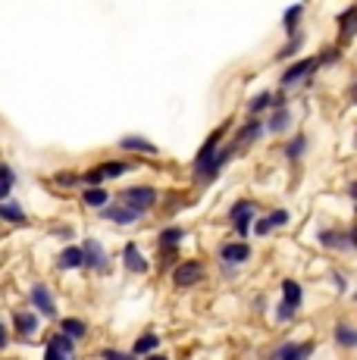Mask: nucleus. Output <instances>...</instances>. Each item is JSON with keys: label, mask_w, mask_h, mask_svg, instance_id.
Masks as SVG:
<instances>
[{"label": "nucleus", "mask_w": 357, "mask_h": 360, "mask_svg": "<svg viewBox=\"0 0 357 360\" xmlns=\"http://www.w3.org/2000/svg\"><path fill=\"white\" fill-rule=\"evenodd\" d=\"M26 301H28L26 304L28 310H35L41 319H60V301H57L54 288H50L48 282H32Z\"/></svg>", "instance_id": "obj_6"}, {"label": "nucleus", "mask_w": 357, "mask_h": 360, "mask_svg": "<svg viewBox=\"0 0 357 360\" xmlns=\"http://www.w3.org/2000/svg\"><path fill=\"white\" fill-rule=\"evenodd\" d=\"M317 245L323 248V251H336V254L351 257V254H354V229H351V226H320Z\"/></svg>", "instance_id": "obj_8"}, {"label": "nucleus", "mask_w": 357, "mask_h": 360, "mask_svg": "<svg viewBox=\"0 0 357 360\" xmlns=\"http://www.w3.org/2000/svg\"><path fill=\"white\" fill-rule=\"evenodd\" d=\"M119 263H122V270H126L128 276H148L151 272V260L144 257V251H142L138 241H126V245H122Z\"/></svg>", "instance_id": "obj_14"}, {"label": "nucleus", "mask_w": 357, "mask_h": 360, "mask_svg": "<svg viewBox=\"0 0 357 360\" xmlns=\"http://www.w3.org/2000/svg\"><path fill=\"white\" fill-rule=\"evenodd\" d=\"M81 272H97V276H110V254H107V245L101 238L88 235L81 238Z\"/></svg>", "instance_id": "obj_7"}, {"label": "nucleus", "mask_w": 357, "mask_h": 360, "mask_svg": "<svg viewBox=\"0 0 357 360\" xmlns=\"http://www.w3.org/2000/svg\"><path fill=\"white\" fill-rule=\"evenodd\" d=\"M160 194L163 191L157 188V185H148V182H138V185H126V188H119V194L113 197L116 204L128 207V210L142 213L144 219H148L151 210H157V204H160Z\"/></svg>", "instance_id": "obj_1"}, {"label": "nucleus", "mask_w": 357, "mask_h": 360, "mask_svg": "<svg viewBox=\"0 0 357 360\" xmlns=\"http://www.w3.org/2000/svg\"><path fill=\"white\" fill-rule=\"evenodd\" d=\"M50 185L60 188V191L81 188V170H57V172H50Z\"/></svg>", "instance_id": "obj_30"}, {"label": "nucleus", "mask_w": 357, "mask_h": 360, "mask_svg": "<svg viewBox=\"0 0 357 360\" xmlns=\"http://www.w3.org/2000/svg\"><path fill=\"white\" fill-rule=\"evenodd\" d=\"M338 22V48H348L351 41H354V34H357V3H351V7H345L342 13L336 16Z\"/></svg>", "instance_id": "obj_23"}, {"label": "nucleus", "mask_w": 357, "mask_h": 360, "mask_svg": "<svg viewBox=\"0 0 357 360\" xmlns=\"http://www.w3.org/2000/svg\"><path fill=\"white\" fill-rule=\"evenodd\" d=\"M116 148L132 154V157H160V148L144 135H122L119 141H116Z\"/></svg>", "instance_id": "obj_21"}, {"label": "nucleus", "mask_w": 357, "mask_h": 360, "mask_svg": "<svg viewBox=\"0 0 357 360\" xmlns=\"http://www.w3.org/2000/svg\"><path fill=\"white\" fill-rule=\"evenodd\" d=\"M185 238H189V229H185V226L169 223V226H163V229H157L154 245H157V251H179Z\"/></svg>", "instance_id": "obj_18"}, {"label": "nucleus", "mask_w": 357, "mask_h": 360, "mask_svg": "<svg viewBox=\"0 0 357 360\" xmlns=\"http://www.w3.org/2000/svg\"><path fill=\"white\" fill-rule=\"evenodd\" d=\"M179 260H182V257H179V251H157V266H160V270H166V272L173 270Z\"/></svg>", "instance_id": "obj_40"}, {"label": "nucleus", "mask_w": 357, "mask_h": 360, "mask_svg": "<svg viewBox=\"0 0 357 360\" xmlns=\"http://www.w3.org/2000/svg\"><path fill=\"white\" fill-rule=\"evenodd\" d=\"M273 319H276L279 326H289V323H295V319H298V310H291L289 304L276 301V304H273Z\"/></svg>", "instance_id": "obj_36"}, {"label": "nucleus", "mask_w": 357, "mask_h": 360, "mask_svg": "<svg viewBox=\"0 0 357 360\" xmlns=\"http://www.w3.org/2000/svg\"><path fill=\"white\" fill-rule=\"evenodd\" d=\"M0 235H3V226H0Z\"/></svg>", "instance_id": "obj_48"}, {"label": "nucleus", "mask_w": 357, "mask_h": 360, "mask_svg": "<svg viewBox=\"0 0 357 360\" xmlns=\"http://www.w3.org/2000/svg\"><path fill=\"white\" fill-rule=\"evenodd\" d=\"M97 213H101V219H104V223H113V226H119V229H128V226L144 223V217H142V213L128 210V207L116 204V201H110V204L104 207V210H97Z\"/></svg>", "instance_id": "obj_17"}, {"label": "nucleus", "mask_w": 357, "mask_h": 360, "mask_svg": "<svg viewBox=\"0 0 357 360\" xmlns=\"http://www.w3.org/2000/svg\"><path fill=\"white\" fill-rule=\"evenodd\" d=\"M291 126H295V110L291 107L270 110V113L263 116V132H267V135H285Z\"/></svg>", "instance_id": "obj_20"}, {"label": "nucleus", "mask_w": 357, "mask_h": 360, "mask_svg": "<svg viewBox=\"0 0 357 360\" xmlns=\"http://www.w3.org/2000/svg\"><path fill=\"white\" fill-rule=\"evenodd\" d=\"M304 44H307V32L301 28V32H295V34H289V38H285V44L276 50V57H273V60H276V63L298 60V57H301V50H304Z\"/></svg>", "instance_id": "obj_25"}, {"label": "nucleus", "mask_w": 357, "mask_h": 360, "mask_svg": "<svg viewBox=\"0 0 357 360\" xmlns=\"http://www.w3.org/2000/svg\"><path fill=\"white\" fill-rule=\"evenodd\" d=\"M160 348H163V335L154 332V329H144V332L132 341L128 354H132V357H138V360H144V357H151V354H157Z\"/></svg>", "instance_id": "obj_24"}, {"label": "nucleus", "mask_w": 357, "mask_h": 360, "mask_svg": "<svg viewBox=\"0 0 357 360\" xmlns=\"http://www.w3.org/2000/svg\"><path fill=\"white\" fill-rule=\"evenodd\" d=\"M135 170H138L135 160H104V163H97V166L81 172V188H107V182L122 179Z\"/></svg>", "instance_id": "obj_2"}, {"label": "nucleus", "mask_w": 357, "mask_h": 360, "mask_svg": "<svg viewBox=\"0 0 357 360\" xmlns=\"http://www.w3.org/2000/svg\"><path fill=\"white\" fill-rule=\"evenodd\" d=\"M57 332L79 345V341H85L88 335H91V323H88L85 317H60L57 319Z\"/></svg>", "instance_id": "obj_22"}, {"label": "nucleus", "mask_w": 357, "mask_h": 360, "mask_svg": "<svg viewBox=\"0 0 357 360\" xmlns=\"http://www.w3.org/2000/svg\"><path fill=\"white\" fill-rule=\"evenodd\" d=\"M332 345L338 348V351H354L357 348V326L354 319L342 317L332 323Z\"/></svg>", "instance_id": "obj_19"}, {"label": "nucleus", "mask_w": 357, "mask_h": 360, "mask_svg": "<svg viewBox=\"0 0 357 360\" xmlns=\"http://www.w3.org/2000/svg\"><path fill=\"white\" fill-rule=\"evenodd\" d=\"M41 329H44V319L35 310H28V307H16L13 317H10V332H16V339H22V341L38 339Z\"/></svg>", "instance_id": "obj_10"}, {"label": "nucleus", "mask_w": 357, "mask_h": 360, "mask_svg": "<svg viewBox=\"0 0 357 360\" xmlns=\"http://www.w3.org/2000/svg\"><path fill=\"white\" fill-rule=\"evenodd\" d=\"M50 235L60 238V241H73V238H75V229H73L69 223H57V226H50Z\"/></svg>", "instance_id": "obj_41"}, {"label": "nucleus", "mask_w": 357, "mask_h": 360, "mask_svg": "<svg viewBox=\"0 0 357 360\" xmlns=\"http://www.w3.org/2000/svg\"><path fill=\"white\" fill-rule=\"evenodd\" d=\"M320 72L317 66V57H298V60H291L289 66L282 69V75H279V91H285L289 94L291 88H298V85H304V88H310L313 85V75Z\"/></svg>", "instance_id": "obj_4"}, {"label": "nucleus", "mask_w": 357, "mask_h": 360, "mask_svg": "<svg viewBox=\"0 0 357 360\" xmlns=\"http://www.w3.org/2000/svg\"><path fill=\"white\" fill-rule=\"evenodd\" d=\"M267 307H270V298H267L263 292L251 298V310H254V313H267Z\"/></svg>", "instance_id": "obj_43"}, {"label": "nucleus", "mask_w": 357, "mask_h": 360, "mask_svg": "<svg viewBox=\"0 0 357 360\" xmlns=\"http://www.w3.org/2000/svg\"><path fill=\"white\" fill-rule=\"evenodd\" d=\"M304 13H307V7H304V3H291V7L282 13V32H285V38H289V34H295V32H301Z\"/></svg>", "instance_id": "obj_32"}, {"label": "nucleus", "mask_w": 357, "mask_h": 360, "mask_svg": "<svg viewBox=\"0 0 357 360\" xmlns=\"http://www.w3.org/2000/svg\"><path fill=\"white\" fill-rule=\"evenodd\" d=\"M207 276H210V270H207V263H204L201 257H185L169 270V282H173L179 292H189V288L204 286Z\"/></svg>", "instance_id": "obj_5"}, {"label": "nucleus", "mask_w": 357, "mask_h": 360, "mask_svg": "<svg viewBox=\"0 0 357 360\" xmlns=\"http://www.w3.org/2000/svg\"><path fill=\"white\" fill-rule=\"evenodd\" d=\"M263 135H267V132H263V116H248L242 126H235L229 141H232V148H235V154H244V150L254 148Z\"/></svg>", "instance_id": "obj_11"}, {"label": "nucleus", "mask_w": 357, "mask_h": 360, "mask_svg": "<svg viewBox=\"0 0 357 360\" xmlns=\"http://www.w3.org/2000/svg\"><path fill=\"white\" fill-rule=\"evenodd\" d=\"M26 223H28V213L16 197L0 201V226H26Z\"/></svg>", "instance_id": "obj_27"}, {"label": "nucleus", "mask_w": 357, "mask_h": 360, "mask_svg": "<svg viewBox=\"0 0 357 360\" xmlns=\"http://www.w3.org/2000/svg\"><path fill=\"white\" fill-rule=\"evenodd\" d=\"M41 360H79V345L73 339H66V335L54 332L48 339V345H44Z\"/></svg>", "instance_id": "obj_15"}, {"label": "nucleus", "mask_w": 357, "mask_h": 360, "mask_svg": "<svg viewBox=\"0 0 357 360\" xmlns=\"http://www.w3.org/2000/svg\"><path fill=\"white\" fill-rule=\"evenodd\" d=\"M110 201H113V194L107 188H81V207H88V210H104Z\"/></svg>", "instance_id": "obj_31"}, {"label": "nucleus", "mask_w": 357, "mask_h": 360, "mask_svg": "<svg viewBox=\"0 0 357 360\" xmlns=\"http://www.w3.org/2000/svg\"><path fill=\"white\" fill-rule=\"evenodd\" d=\"M307 154H310V135L307 132H291V135L282 141V160L289 166H298Z\"/></svg>", "instance_id": "obj_16"}, {"label": "nucleus", "mask_w": 357, "mask_h": 360, "mask_svg": "<svg viewBox=\"0 0 357 360\" xmlns=\"http://www.w3.org/2000/svg\"><path fill=\"white\" fill-rule=\"evenodd\" d=\"M16 182H19V176H16L13 163H7V160H0V185H7V188H13Z\"/></svg>", "instance_id": "obj_39"}, {"label": "nucleus", "mask_w": 357, "mask_h": 360, "mask_svg": "<svg viewBox=\"0 0 357 360\" xmlns=\"http://www.w3.org/2000/svg\"><path fill=\"white\" fill-rule=\"evenodd\" d=\"M313 57H317L320 69H323V66H336V63L345 60V48H338V44H326V48H320V54H313Z\"/></svg>", "instance_id": "obj_33"}, {"label": "nucleus", "mask_w": 357, "mask_h": 360, "mask_svg": "<svg viewBox=\"0 0 357 360\" xmlns=\"http://www.w3.org/2000/svg\"><path fill=\"white\" fill-rule=\"evenodd\" d=\"M332 282H336L338 294L348 292V279H345V272H342V270H329V286H332Z\"/></svg>", "instance_id": "obj_42"}, {"label": "nucleus", "mask_w": 357, "mask_h": 360, "mask_svg": "<svg viewBox=\"0 0 357 360\" xmlns=\"http://www.w3.org/2000/svg\"><path fill=\"white\" fill-rule=\"evenodd\" d=\"M291 348H295V339H282V341H276V345H273L270 351H267V360H289Z\"/></svg>", "instance_id": "obj_37"}, {"label": "nucleus", "mask_w": 357, "mask_h": 360, "mask_svg": "<svg viewBox=\"0 0 357 360\" xmlns=\"http://www.w3.org/2000/svg\"><path fill=\"white\" fill-rule=\"evenodd\" d=\"M54 266H57V270H63V272L81 270V251H79V245H66L63 251H57Z\"/></svg>", "instance_id": "obj_28"}, {"label": "nucleus", "mask_w": 357, "mask_h": 360, "mask_svg": "<svg viewBox=\"0 0 357 360\" xmlns=\"http://www.w3.org/2000/svg\"><path fill=\"white\" fill-rule=\"evenodd\" d=\"M7 197H13V188H7V185H0V201H7Z\"/></svg>", "instance_id": "obj_46"}, {"label": "nucleus", "mask_w": 357, "mask_h": 360, "mask_svg": "<svg viewBox=\"0 0 357 360\" xmlns=\"http://www.w3.org/2000/svg\"><path fill=\"white\" fill-rule=\"evenodd\" d=\"M279 301H282V304H289L291 310H301L304 307V286L301 282H298V279H282V282H279Z\"/></svg>", "instance_id": "obj_26"}, {"label": "nucleus", "mask_w": 357, "mask_h": 360, "mask_svg": "<svg viewBox=\"0 0 357 360\" xmlns=\"http://www.w3.org/2000/svg\"><path fill=\"white\" fill-rule=\"evenodd\" d=\"M10 345V326H7V319L0 317V351Z\"/></svg>", "instance_id": "obj_45"}, {"label": "nucleus", "mask_w": 357, "mask_h": 360, "mask_svg": "<svg viewBox=\"0 0 357 360\" xmlns=\"http://www.w3.org/2000/svg\"><path fill=\"white\" fill-rule=\"evenodd\" d=\"M97 360H138V357H132V354H128V351H122V348L104 345L101 351H97Z\"/></svg>", "instance_id": "obj_38"}, {"label": "nucleus", "mask_w": 357, "mask_h": 360, "mask_svg": "<svg viewBox=\"0 0 357 360\" xmlns=\"http://www.w3.org/2000/svg\"><path fill=\"white\" fill-rule=\"evenodd\" d=\"M254 260V248L248 241H238V238H229V241H220L216 245V263H226V266H235L242 270L244 263Z\"/></svg>", "instance_id": "obj_9"}, {"label": "nucleus", "mask_w": 357, "mask_h": 360, "mask_svg": "<svg viewBox=\"0 0 357 360\" xmlns=\"http://www.w3.org/2000/svg\"><path fill=\"white\" fill-rule=\"evenodd\" d=\"M289 223H291V213L285 210V207H273V210H267L263 217L254 219L251 235H254V238H267V235H273L276 229H285Z\"/></svg>", "instance_id": "obj_13"}, {"label": "nucleus", "mask_w": 357, "mask_h": 360, "mask_svg": "<svg viewBox=\"0 0 357 360\" xmlns=\"http://www.w3.org/2000/svg\"><path fill=\"white\" fill-rule=\"evenodd\" d=\"M257 213H260V204H257L254 197H238V201H232L229 210H226V223H229V229L235 232L238 241H248L251 238V226H254Z\"/></svg>", "instance_id": "obj_3"}, {"label": "nucleus", "mask_w": 357, "mask_h": 360, "mask_svg": "<svg viewBox=\"0 0 357 360\" xmlns=\"http://www.w3.org/2000/svg\"><path fill=\"white\" fill-rule=\"evenodd\" d=\"M270 94H273V91H260V94H251L248 103H244L248 116H267V113H270Z\"/></svg>", "instance_id": "obj_34"}, {"label": "nucleus", "mask_w": 357, "mask_h": 360, "mask_svg": "<svg viewBox=\"0 0 357 360\" xmlns=\"http://www.w3.org/2000/svg\"><path fill=\"white\" fill-rule=\"evenodd\" d=\"M160 213L163 217H175V213L182 210V207H189V194H185V191H169V194H160Z\"/></svg>", "instance_id": "obj_29"}, {"label": "nucleus", "mask_w": 357, "mask_h": 360, "mask_svg": "<svg viewBox=\"0 0 357 360\" xmlns=\"http://www.w3.org/2000/svg\"><path fill=\"white\" fill-rule=\"evenodd\" d=\"M313 354H317V339H304V341L295 339V348H291L289 360H310Z\"/></svg>", "instance_id": "obj_35"}, {"label": "nucleus", "mask_w": 357, "mask_h": 360, "mask_svg": "<svg viewBox=\"0 0 357 360\" xmlns=\"http://www.w3.org/2000/svg\"><path fill=\"white\" fill-rule=\"evenodd\" d=\"M232 126H235V119H232V116H229V119H222V123L216 126V129L210 132L207 138H204V144H201V148H197L195 160H191V170L204 166V163H207V160H210V157L216 154V148H220V144L226 141V135H229V132H232Z\"/></svg>", "instance_id": "obj_12"}, {"label": "nucleus", "mask_w": 357, "mask_h": 360, "mask_svg": "<svg viewBox=\"0 0 357 360\" xmlns=\"http://www.w3.org/2000/svg\"><path fill=\"white\" fill-rule=\"evenodd\" d=\"M144 360H173V357H166L163 351H157V354H151V357H144Z\"/></svg>", "instance_id": "obj_47"}, {"label": "nucleus", "mask_w": 357, "mask_h": 360, "mask_svg": "<svg viewBox=\"0 0 357 360\" xmlns=\"http://www.w3.org/2000/svg\"><path fill=\"white\" fill-rule=\"evenodd\" d=\"M220 276L226 279V282H235V279L242 276V270H235V266H226V263H220Z\"/></svg>", "instance_id": "obj_44"}]
</instances>
